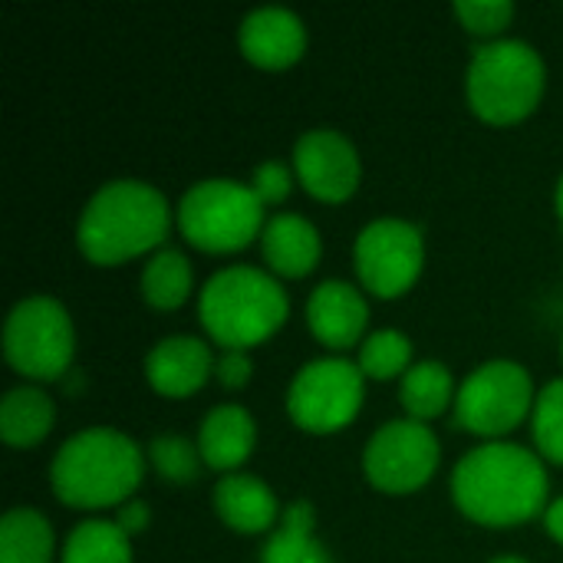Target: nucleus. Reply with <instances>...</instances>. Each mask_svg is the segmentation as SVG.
Listing matches in <instances>:
<instances>
[{"label": "nucleus", "mask_w": 563, "mask_h": 563, "mask_svg": "<svg viewBox=\"0 0 563 563\" xmlns=\"http://www.w3.org/2000/svg\"><path fill=\"white\" fill-rule=\"evenodd\" d=\"M452 498L475 525L518 528L548 511V472L534 452L511 442H488L455 465Z\"/></svg>", "instance_id": "f257e3e1"}, {"label": "nucleus", "mask_w": 563, "mask_h": 563, "mask_svg": "<svg viewBox=\"0 0 563 563\" xmlns=\"http://www.w3.org/2000/svg\"><path fill=\"white\" fill-rule=\"evenodd\" d=\"M168 228L172 211L165 195L145 181L119 178L89 198L86 211L79 214L76 244L89 264L115 267L158 251V244L168 238Z\"/></svg>", "instance_id": "f03ea898"}, {"label": "nucleus", "mask_w": 563, "mask_h": 563, "mask_svg": "<svg viewBox=\"0 0 563 563\" xmlns=\"http://www.w3.org/2000/svg\"><path fill=\"white\" fill-rule=\"evenodd\" d=\"M145 475L142 449L115 429H86L66 439L49 465L53 495L82 511L119 508Z\"/></svg>", "instance_id": "7ed1b4c3"}, {"label": "nucleus", "mask_w": 563, "mask_h": 563, "mask_svg": "<svg viewBox=\"0 0 563 563\" xmlns=\"http://www.w3.org/2000/svg\"><path fill=\"white\" fill-rule=\"evenodd\" d=\"M290 313L284 287L257 267L218 271L198 300L205 333L221 350H251L271 340Z\"/></svg>", "instance_id": "20e7f679"}, {"label": "nucleus", "mask_w": 563, "mask_h": 563, "mask_svg": "<svg viewBox=\"0 0 563 563\" xmlns=\"http://www.w3.org/2000/svg\"><path fill=\"white\" fill-rule=\"evenodd\" d=\"M544 76V59L531 43L488 40L475 49L465 73L468 106L492 125H515L538 109Z\"/></svg>", "instance_id": "39448f33"}, {"label": "nucleus", "mask_w": 563, "mask_h": 563, "mask_svg": "<svg viewBox=\"0 0 563 563\" xmlns=\"http://www.w3.org/2000/svg\"><path fill=\"white\" fill-rule=\"evenodd\" d=\"M264 205L251 185L205 178L178 201V231L208 254H231L264 234Z\"/></svg>", "instance_id": "423d86ee"}, {"label": "nucleus", "mask_w": 563, "mask_h": 563, "mask_svg": "<svg viewBox=\"0 0 563 563\" xmlns=\"http://www.w3.org/2000/svg\"><path fill=\"white\" fill-rule=\"evenodd\" d=\"M3 353L26 379H63L76 356V333L66 307L53 297L20 300L3 327Z\"/></svg>", "instance_id": "0eeeda50"}, {"label": "nucleus", "mask_w": 563, "mask_h": 563, "mask_svg": "<svg viewBox=\"0 0 563 563\" xmlns=\"http://www.w3.org/2000/svg\"><path fill=\"white\" fill-rule=\"evenodd\" d=\"M534 402L538 396L528 369L511 360H492L462 383L455 396V422L465 432L501 439L534 412Z\"/></svg>", "instance_id": "6e6552de"}, {"label": "nucleus", "mask_w": 563, "mask_h": 563, "mask_svg": "<svg viewBox=\"0 0 563 563\" xmlns=\"http://www.w3.org/2000/svg\"><path fill=\"white\" fill-rule=\"evenodd\" d=\"M363 369L350 360L327 356L307 363L290 389H287V412L290 419L313 435H330L346 429L363 406Z\"/></svg>", "instance_id": "1a4fd4ad"}, {"label": "nucleus", "mask_w": 563, "mask_h": 563, "mask_svg": "<svg viewBox=\"0 0 563 563\" xmlns=\"http://www.w3.org/2000/svg\"><path fill=\"white\" fill-rule=\"evenodd\" d=\"M356 274L373 297L393 300L416 287L426 267L422 231L399 218H379L356 238Z\"/></svg>", "instance_id": "9d476101"}, {"label": "nucleus", "mask_w": 563, "mask_h": 563, "mask_svg": "<svg viewBox=\"0 0 563 563\" xmlns=\"http://www.w3.org/2000/svg\"><path fill=\"white\" fill-rule=\"evenodd\" d=\"M439 439L426 422H386L363 452V472L386 495H412L432 482L439 468Z\"/></svg>", "instance_id": "9b49d317"}, {"label": "nucleus", "mask_w": 563, "mask_h": 563, "mask_svg": "<svg viewBox=\"0 0 563 563\" xmlns=\"http://www.w3.org/2000/svg\"><path fill=\"white\" fill-rule=\"evenodd\" d=\"M294 172L307 195L327 205H340L360 188L363 165L346 135L333 129H310L294 145Z\"/></svg>", "instance_id": "f8f14e48"}, {"label": "nucleus", "mask_w": 563, "mask_h": 563, "mask_svg": "<svg viewBox=\"0 0 563 563\" xmlns=\"http://www.w3.org/2000/svg\"><path fill=\"white\" fill-rule=\"evenodd\" d=\"M307 327L327 350H350L366 340L369 303L346 280H323L307 300Z\"/></svg>", "instance_id": "ddd939ff"}, {"label": "nucleus", "mask_w": 563, "mask_h": 563, "mask_svg": "<svg viewBox=\"0 0 563 563\" xmlns=\"http://www.w3.org/2000/svg\"><path fill=\"white\" fill-rule=\"evenodd\" d=\"M241 53L261 69H287L307 49V30L297 13L284 7L251 10L238 30Z\"/></svg>", "instance_id": "4468645a"}, {"label": "nucleus", "mask_w": 563, "mask_h": 563, "mask_svg": "<svg viewBox=\"0 0 563 563\" xmlns=\"http://www.w3.org/2000/svg\"><path fill=\"white\" fill-rule=\"evenodd\" d=\"M214 369L211 350L198 336H165L145 360L148 386L165 399L195 396Z\"/></svg>", "instance_id": "2eb2a0df"}, {"label": "nucleus", "mask_w": 563, "mask_h": 563, "mask_svg": "<svg viewBox=\"0 0 563 563\" xmlns=\"http://www.w3.org/2000/svg\"><path fill=\"white\" fill-rule=\"evenodd\" d=\"M261 251L274 274L307 277L320 264L323 241H320V231L307 218L284 211V214L267 218L264 234H261Z\"/></svg>", "instance_id": "dca6fc26"}, {"label": "nucleus", "mask_w": 563, "mask_h": 563, "mask_svg": "<svg viewBox=\"0 0 563 563\" xmlns=\"http://www.w3.org/2000/svg\"><path fill=\"white\" fill-rule=\"evenodd\" d=\"M257 442V426L244 406H218L205 416L201 432H198V452L208 468L214 472H234L244 465L254 452Z\"/></svg>", "instance_id": "f3484780"}, {"label": "nucleus", "mask_w": 563, "mask_h": 563, "mask_svg": "<svg viewBox=\"0 0 563 563\" xmlns=\"http://www.w3.org/2000/svg\"><path fill=\"white\" fill-rule=\"evenodd\" d=\"M214 511L238 534L274 531L280 518L277 495L254 475H224L214 485Z\"/></svg>", "instance_id": "a211bd4d"}, {"label": "nucleus", "mask_w": 563, "mask_h": 563, "mask_svg": "<svg viewBox=\"0 0 563 563\" xmlns=\"http://www.w3.org/2000/svg\"><path fill=\"white\" fill-rule=\"evenodd\" d=\"M56 419L53 399L36 386H16L0 402V435L10 449L40 445Z\"/></svg>", "instance_id": "6ab92c4d"}, {"label": "nucleus", "mask_w": 563, "mask_h": 563, "mask_svg": "<svg viewBox=\"0 0 563 563\" xmlns=\"http://www.w3.org/2000/svg\"><path fill=\"white\" fill-rule=\"evenodd\" d=\"M313 505L294 501L284 511L280 528L267 538L261 563H333L327 548L313 538Z\"/></svg>", "instance_id": "aec40b11"}, {"label": "nucleus", "mask_w": 563, "mask_h": 563, "mask_svg": "<svg viewBox=\"0 0 563 563\" xmlns=\"http://www.w3.org/2000/svg\"><path fill=\"white\" fill-rule=\"evenodd\" d=\"M455 383L452 373L435 363V360H422L416 363L399 386V402L409 412V419L416 422H429L435 416H442L452 402H455Z\"/></svg>", "instance_id": "412c9836"}, {"label": "nucleus", "mask_w": 563, "mask_h": 563, "mask_svg": "<svg viewBox=\"0 0 563 563\" xmlns=\"http://www.w3.org/2000/svg\"><path fill=\"white\" fill-rule=\"evenodd\" d=\"M0 563H53V528L33 508H13L0 521Z\"/></svg>", "instance_id": "4be33fe9"}, {"label": "nucleus", "mask_w": 563, "mask_h": 563, "mask_svg": "<svg viewBox=\"0 0 563 563\" xmlns=\"http://www.w3.org/2000/svg\"><path fill=\"white\" fill-rule=\"evenodd\" d=\"M191 294V264L181 251L162 247L142 271V297L155 310H178Z\"/></svg>", "instance_id": "5701e85b"}, {"label": "nucleus", "mask_w": 563, "mask_h": 563, "mask_svg": "<svg viewBox=\"0 0 563 563\" xmlns=\"http://www.w3.org/2000/svg\"><path fill=\"white\" fill-rule=\"evenodd\" d=\"M63 563H132V544L112 521H82L66 538Z\"/></svg>", "instance_id": "b1692460"}, {"label": "nucleus", "mask_w": 563, "mask_h": 563, "mask_svg": "<svg viewBox=\"0 0 563 563\" xmlns=\"http://www.w3.org/2000/svg\"><path fill=\"white\" fill-rule=\"evenodd\" d=\"M356 366L363 369L366 379H396L406 376L412 363V343L399 330H376L360 343V360Z\"/></svg>", "instance_id": "393cba45"}, {"label": "nucleus", "mask_w": 563, "mask_h": 563, "mask_svg": "<svg viewBox=\"0 0 563 563\" xmlns=\"http://www.w3.org/2000/svg\"><path fill=\"white\" fill-rule=\"evenodd\" d=\"M531 426H534V445L541 449V455L548 462L563 465V379L548 383L538 393Z\"/></svg>", "instance_id": "a878e982"}, {"label": "nucleus", "mask_w": 563, "mask_h": 563, "mask_svg": "<svg viewBox=\"0 0 563 563\" xmlns=\"http://www.w3.org/2000/svg\"><path fill=\"white\" fill-rule=\"evenodd\" d=\"M148 462L155 465V472L172 482V485H188L198 478L205 459L198 452V445H191L181 435H158L148 445Z\"/></svg>", "instance_id": "bb28decb"}, {"label": "nucleus", "mask_w": 563, "mask_h": 563, "mask_svg": "<svg viewBox=\"0 0 563 563\" xmlns=\"http://www.w3.org/2000/svg\"><path fill=\"white\" fill-rule=\"evenodd\" d=\"M455 13L462 20V26L475 36H492L501 40L498 33L511 23L515 16V3L511 0H459Z\"/></svg>", "instance_id": "cd10ccee"}, {"label": "nucleus", "mask_w": 563, "mask_h": 563, "mask_svg": "<svg viewBox=\"0 0 563 563\" xmlns=\"http://www.w3.org/2000/svg\"><path fill=\"white\" fill-rule=\"evenodd\" d=\"M251 188L254 195L261 198V205H284L287 195H290V168L284 162H264L254 168V178H251Z\"/></svg>", "instance_id": "c85d7f7f"}, {"label": "nucleus", "mask_w": 563, "mask_h": 563, "mask_svg": "<svg viewBox=\"0 0 563 563\" xmlns=\"http://www.w3.org/2000/svg\"><path fill=\"white\" fill-rule=\"evenodd\" d=\"M251 356L244 350H224L214 363V376L224 389H244L251 383Z\"/></svg>", "instance_id": "c756f323"}, {"label": "nucleus", "mask_w": 563, "mask_h": 563, "mask_svg": "<svg viewBox=\"0 0 563 563\" xmlns=\"http://www.w3.org/2000/svg\"><path fill=\"white\" fill-rule=\"evenodd\" d=\"M148 521H152L148 505H145V501L129 498L125 505H119V508H115V521H112V525H115L125 538H132V534H142V531L148 528Z\"/></svg>", "instance_id": "7c9ffc66"}, {"label": "nucleus", "mask_w": 563, "mask_h": 563, "mask_svg": "<svg viewBox=\"0 0 563 563\" xmlns=\"http://www.w3.org/2000/svg\"><path fill=\"white\" fill-rule=\"evenodd\" d=\"M544 528H548V534H551L558 544H563V498L548 505V511H544Z\"/></svg>", "instance_id": "2f4dec72"}, {"label": "nucleus", "mask_w": 563, "mask_h": 563, "mask_svg": "<svg viewBox=\"0 0 563 563\" xmlns=\"http://www.w3.org/2000/svg\"><path fill=\"white\" fill-rule=\"evenodd\" d=\"M554 201H558V214H561V221H563V178H561V185H558V198H554Z\"/></svg>", "instance_id": "473e14b6"}, {"label": "nucleus", "mask_w": 563, "mask_h": 563, "mask_svg": "<svg viewBox=\"0 0 563 563\" xmlns=\"http://www.w3.org/2000/svg\"><path fill=\"white\" fill-rule=\"evenodd\" d=\"M492 563H528V561H521V558H498V561H492Z\"/></svg>", "instance_id": "72a5a7b5"}, {"label": "nucleus", "mask_w": 563, "mask_h": 563, "mask_svg": "<svg viewBox=\"0 0 563 563\" xmlns=\"http://www.w3.org/2000/svg\"><path fill=\"white\" fill-rule=\"evenodd\" d=\"M561 346H563V343H561Z\"/></svg>", "instance_id": "f704fd0d"}]
</instances>
